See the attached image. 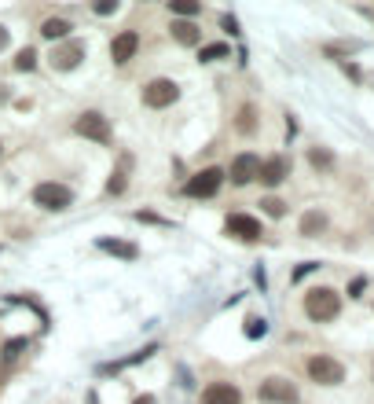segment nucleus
Returning a JSON list of instances; mask_svg holds the SVG:
<instances>
[{"label":"nucleus","mask_w":374,"mask_h":404,"mask_svg":"<svg viewBox=\"0 0 374 404\" xmlns=\"http://www.w3.org/2000/svg\"><path fill=\"white\" fill-rule=\"evenodd\" d=\"M74 129H77L85 140H95V143H110V136H114V133H110V122L100 115V110H85V115L74 122Z\"/></svg>","instance_id":"obj_7"},{"label":"nucleus","mask_w":374,"mask_h":404,"mask_svg":"<svg viewBox=\"0 0 374 404\" xmlns=\"http://www.w3.org/2000/svg\"><path fill=\"white\" fill-rule=\"evenodd\" d=\"M169 34H173V41H176V44H184V48H194V44L202 41V30L194 26V22H187V19L173 22V30H169Z\"/></svg>","instance_id":"obj_14"},{"label":"nucleus","mask_w":374,"mask_h":404,"mask_svg":"<svg viewBox=\"0 0 374 404\" xmlns=\"http://www.w3.org/2000/svg\"><path fill=\"white\" fill-rule=\"evenodd\" d=\"M74 202V191L67 184H55V181H44L34 188V206L41 209H67Z\"/></svg>","instance_id":"obj_6"},{"label":"nucleus","mask_w":374,"mask_h":404,"mask_svg":"<svg viewBox=\"0 0 374 404\" xmlns=\"http://www.w3.org/2000/svg\"><path fill=\"white\" fill-rule=\"evenodd\" d=\"M100 247H103V250H110V254H118V257H128V261H133V257L140 254V250L133 247V242H118V239H103Z\"/></svg>","instance_id":"obj_19"},{"label":"nucleus","mask_w":374,"mask_h":404,"mask_svg":"<svg viewBox=\"0 0 374 404\" xmlns=\"http://www.w3.org/2000/svg\"><path fill=\"white\" fill-rule=\"evenodd\" d=\"M246 334H250V338H261V334H265V320H261V316H250V320H246Z\"/></svg>","instance_id":"obj_26"},{"label":"nucleus","mask_w":374,"mask_h":404,"mask_svg":"<svg viewBox=\"0 0 374 404\" xmlns=\"http://www.w3.org/2000/svg\"><path fill=\"white\" fill-rule=\"evenodd\" d=\"M169 11L180 15V19H191V15L202 11V4H194V0H169Z\"/></svg>","instance_id":"obj_20"},{"label":"nucleus","mask_w":374,"mask_h":404,"mask_svg":"<svg viewBox=\"0 0 374 404\" xmlns=\"http://www.w3.org/2000/svg\"><path fill=\"white\" fill-rule=\"evenodd\" d=\"M363 290H367V280H352V283H349V294H352V298H360Z\"/></svg>","instance_id":"obj_28"},{"label":"nucleus","mask_w":374,"mask_h":404,"mask_svg":"<svg viewBox=\"0 0 374 404\" xmlns=\"http://www.w3.org/2000/svg\"><path fill=\"white\" fill-rule=\"evenodd\" d=\"M110 11H118V0H100L95 4V15H110Z\"/></svg>","instance_id":"obj_27"},{"label":"nucleus","mask_w":374,"mask_h":404,"mask_svg":"<svg viewBox=\"0 0 374 404\" xmlns=\"http://www.w3.org/2000/svg\"><path fill=\"white\" fill-rule=\"evenodd\" d=\"M70 22L67 19H44L41 22V37H48V41H67L70 37Z\"/></svg>","instance_id":"obj_16"},{"label":"nucleus","mask_w":374,"mask_h":404,"mask_svg":"<svg viewBox=\"0 0 374 404\" xmlns=\"http://www.w3.org/2000/svg\"><path fill=\"white\" fill-rule=\"evenodd\" d=\"M176 96H180V85L169 77H154L143 85V107H151V110H166L176 103Z\"/></svg>","instance_id":"obj_2"},{"label":"nucleus","mask_w":374,"mask_h":404,"mask_svg":"<svg viewBox=\"0 0 374 404\" xmlns=\"http://www.w3.org/2000/svg\"><path fill=\"white\" fill-rule=\"evenodd\" d=\"M37 67V52H34V48H22V52L19 56H15V70H34Z\"/></svg>","instance_id":"obj_21"},{"label":"nucleus","mask_w":374,"mask_h":404,"mask_svg":"<svg viewBox=\"0 0 374 404\" xmlns=\"http://www.w3.org/2000/svg\"><path fill=\"white\" fill-rule=\"evenodd\" d=\"M224 232L227 235H235V239H242V242H257L265 232H261V221L257 217H250V214H232L224 221Z\"/></svg>","instance_id":"obj_8"},{"label":"nucleus","mask_w":374,"mask_h":404,"mask_svg":"<svg viewBox=\"0 0 374 404\" xmlns=\"http://www.w3.org/2000/svg\"><path fill=\"white\" fill-rule=\"evenodd\" d=\"M26 349V338H11V342H4V360H19V353Z\"/></svg>","instance_id":"obj_24"},{"label":"nucleus","mask_w":374,"mask_h":404,"mask_svg":"<svg viewBox=\"0 0 374 404\" xmlns=\"http://www.w3.org/2000/svg\"><path fill=\"white\" fill-rule=\"evenodd\" d=\"M308 379L319 386H338V382H345V367H341V360L316 353V357H308Z\"/></svg>","instance_id":"obj_5"},{"label":"nucleus","mask_w":374,"mask_h":404,"mask_svg":"<svg viewBox=\"0 0 374 404\" xmlns=\"http://www.w3.org/2000/svg\"><path fill=\"white\" fill-rule=\"evenodd\" d=\"M308 162H312L316 169H330L334 166V155L323 151V148H312V151H308Z\"/></svg>","instance_id":"obj_22"},{"label":"nucleus","mask_w":374,"mask_h":404,"mask_svg":"<svg viewBox=\"0 0 374 404\" xmlns=\"http://www.w3.org/2000/svg\"><path fill=\"white\" fill-rule=\"evenodd\" d=\"M220 26L227 30V34H239V22L232 19V15H224V19H220Z\"/></svg>","instance_id":"obj_29"},{"label":"nucleus","mask_w":374,"mask_h":404,"mask_svg":"<svg viewBox=\"0 0 374 404\" xmlns=\"http://www.w3.org/2000/svg\"><path fill=\"white\" fill-rule=\"evenodd\" d=\"M0 151H4V148H0Z\"/></svg>","instance_id":"obj_32"},{"label":"nucleus","mask_w":374,"mask_h":404,"mask_svg":"<svg viewBox=\"0 0 374 404\" xmlns=\"http://www.w3.org/2000/svg\"><path fill=\"white\" fill-rule=\"evenodd\" d=\"M257 397H261L265 404H298V400H301L298 386L290 382V379H283V375L265 379V382H261V390H257Z\"/></svg>","instance_id":"obj_4"},{"label":"nucleus","mask_w":374,"mask_h":404,"mask_svg":"<svg viewBox=\"0 0 374 404\" xmlns=\"http://www.w3.org/2000/svg\"><path fill=\"white\" fill-rule=\"evenodd\" d=\"M85 59V44L81 41H67V44H55L48 63H52V70H74L77 63Z\"/></svg>","instance_id":"obj_9"},{"label":"nucleus","mask_w":374,"mask_h":404,"mask_svg":"<svg viewBox=\"0 0 374 404\" xmlns=\"http://www.w3.org/2000/svg\"><path fill=\"white\" fill-rule=\"evenodd\" d=\"M136 52H140V34L136 30H121V34L110 41V59L118 63V67H125L128 59H136Z\"/></svg>","instance_id":"obj_10"},{"label":"nucleus","mask_w":374,"mask_h":404,"mask_svg":"<svg viewBox=\"0 0 374 404\" xmlns=\"http://www.w3.org/2000/svg\"><path fill=\"white\" fill-rule=\"evenodd\" d=\"M8 41H11V34H8L4 26H0V52H4V48H8Z\"/></svg>","instance_id":"obj_30"},{"label":"nucleus","mask_w":374,"mask_h":404,"mask_svg":"<svg viewBox=\"0 0 374 404\" xmlns=\"http://www.w3.org/2000/svg\"><path fill=\"white\" fill-rule=\"evenodd\" d=\"M286 176H290V162H286L283 155H275V158L261 162V173H257V181H261L265 188H279Z\"/></svg>","instance_id":"obj_12"},{"label":"nucleus","mask_w":374,"mask_h":404,"mask_svg":"<svg viewBox=\"0 0 374 404\" xmlns=\"http://www.w3.org/2000/svg\"><path fill=\"white\" fill-rule=\"evenodd\" d=\"M305 313H308V320H316V323H330V320L341 313L338 290H330V287H312V290L305 294Z\"/></svg>","instance_id":"obj_1"},{"label":"nucleus","mask_w":374,"mask_h":404,"mask_svg":"<svg viewBox=\"0 0 374 404\" xmlns=\"http://www.w3.org/2000/svg\"><path fill=\"white\" fill-rule=\"evenodd\" d=\"M235 129H239V133H242V136H250V133H253V129H257V110H253L250 103H246V107H242V110H239V122H235Z\"/></svg>","instance_id":"obj_18"},{"label":"nucleus","mask_w":374,"mask_h":404,"mask_svg":"<svg viewBox=\"0 0 374 404\" xmlns=\"http://www.w3.org/2000/svg\"><path fill=\"white\" fill-rule=\"evenodd\" d=\"M261 206H265V214H268V217H283V214H286V202H283V199H275V195L265 199Z\"/></svg>","instance_id":"obj_25"},{"label":"nucleus","mask_w":374,"mask_h":404,"mask_svg":"<svg viewBox=\"0 0 374 404\" xmlns=\"http://www.w3.org/2000/svg\"><path fill=\"white\" fill-rule=\"evenodd\" d=\"M257 173H261V158L250 155V151H246V155H239V158L232 162V184H235V188L257 181Z\"/></svg>","instance_id":"obj_11"},{"label":"nucleus","mask_w":374,"mask_h":404,"mask_svg":"<svg viewBox=\"0 0 374 404\" xmlns=\"http://www.w3.org/2000/svg\"><path fill=\"white\" fill-rule=\"evenodd\" d=\"M133 404H154V397H151V393H143V397H136Z\"/></svg>","instance_id":"obj_31"},{"label":"nucleus","mask_w":374,"mask_h":404,"mask_svg":"<svg viewBox=\"0 0 374 404\" xmlns=\"http://www.w3.org/2000/svg\"><path fill=\"white\" fill-rule=\"evenodd\" d=\"M224 56H227V44H206L202 52H199L202 63H217V59H224Z\"/></svg>","instance_id":"obj_23"},{"label":"nucleus","mask_w":374,"mask_h":404,"mask_svg":"<svg viewBox=\"0 0 374 404\" xmlns=\"http://www.w3.org/2000/svg\"><path fill=\"white\" fill-rule=\"evenodd\" d=\"M128 169H133V155H121V166L114 169L110 181H107V195H121L128 188Z\"/></svg>","instance_id":"obj_15"},{"label":"nucleus","mask_w":374,"mask_h":404,"mask_svg":"<svg viewBox=\"0 0 374 404\" xmlns=\"http://www.w3.org/2000/svg\"><path fill=\"white\" fill-rule=\"evenodd\" d=\"M327 232V214H319V209H308L301 217V235H319Z\"/></svg>","instance_id":"obj_17"},{"label":"nucleus","mask_w":374,"mask_h":404,"mask_svg":"<svg viewBox=\"0 0 374 404\" xmlns=\"http://www.w3.org/2000/svg\"><path fill=\"white\" fill-rule=\"evenodd\" d=\"M202 404H242V393L232 382H209L202 390Z\"/></svg>","instance_id":"obj_13"},{"label":"nucleus","mask_w":374,"mask_h":404,"mask_svg":"<svg viewBox=\"0 0 374 404\" xmlns=\"http://www.w3.org/2000/svg\"><path fill=\"white\" fill-rule=\"evenodd\" d=\"M220 184H224V169L209 166V169H202V173H194L191 181L184 184V195H187V199H213L217 191H220Z\"/></svg>","instance_id":"obj_3"}]
</instances>
